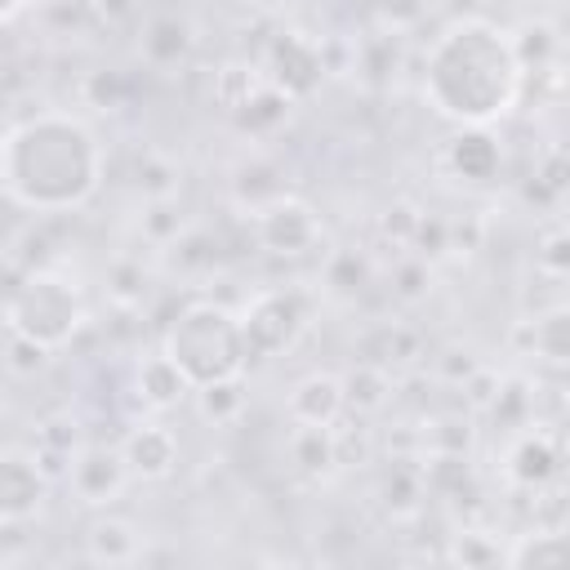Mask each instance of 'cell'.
I'll return each instance as SVG.
<instances>
[{"label":"cell","instance_id":"cell-30","mask_svg":"<svg viewBox=\"0 0 570 570\" xmlns=\"http://www.w3.org/2000/svg\"><path fill=\"white\" fill-rule=\"evenodd\" d=\"M258 85H263V67H254V62H223L214 71V102L232 116Z\"/></svg>","mask_w":570,"mask_h":570},{"label":"cell","instance_id":"cell-22","mask_svg":"<svg viewBox=\"0 0 570 570\" xmlns=\"http://www.w3.org/2000/svg\"><path fill=\"white\" fill-rule=\"evenodd\" d=\"M419 352H423L419 330H410V325H401V321H383V325H374V330L361 338V361L383 365V370H401V365L419 361Z\"/></svg>","mask_w":570,"mask_h":570},{"label":"cell","instance_id":"cell-16","mask_svg":"<svg viewBox=\"0 0 570 570\" xmlns=\"http://www.w3.org/2000/svg\"><path fill=\"white\" fill-rule=\"evenodd\" d=\"M187 392H191V383L183 379V370H178L165 352H151V356H142V361L134 365V396L142 401V410L165 414V410H174Z\"/></svg>","mask_w":570,"mask_h":570},{"label":"cell","instance_id":"cell-27","mask_svg":"<svg viewBox=\"0 0 570 570\" xmlns=\"http://www.w3.org/2000/svg\"><path fill=\"white\" fill-rule=\"evenodd\" d=\"M370 281H374V263L365 258V249H334L321 263V285L334 298H356V294H365Z\"/></svg>","mask_w":570,"mask_h":570},{"label":"cell","instance_id":"cell-24","mask_svg":"<svg viewBox=\"0 0 570 570\" xmlns=\"http://www.w3.org/2000/svg\"><path fill=\"white\" fill-rule=\"evenodd\" d=\"M503 566L508 570H557L566 566V534L561 530H525L503 543Z\"/></svg>","mask_w":570,"mask_h":570},{"label":"cell","instance_id":"cell-29","mask_svg":"<svg viewBox=\"0 0 570 570\" xmlns=\"http://www.w3.org/2000/svg\"><path fill=\"white\" fill-rule=\"evenodd\" d=\"M525 334H530V352L543 356L548 365L570 361V316H566V307L539 312L534 321H525Z\"/></svg>","mask_w":570,"mask_h":570},{"label":"cell","instance_id":"cell-40","mask_svg":"<svg viewBox=\"0 0 570 570\" xmlns=\"http://www.w3.org/2000/svg\"><path fill=\"white\" fill-rule=\"evenodd\" d=\"M49 356H53V352H45L40 343H31V338H22V334H9V347H4V365H9L13 374L31 379V374H40V370L49 365Z\"/></svg>","mask_w":570,"mask_h":570},{"label":"cell","instance_id":"cell-44","mask_svg":"<svg viewBox=\"0 0 570 570\" xmlns=\"http://www.w3.org/2000/svg\"><path fill=\"white\" fill-rule=\"evenodd\" d=\"M27 4H31V0H0V27L13 22L18 13H27Z\"/></svg>","mask_w":570,"mask_h":570},{"label":"cell","instance_id":"cell-38","mask_svg":"<svg viewBox=\"0 0 570 570\" xmlns=\"http://www.w3.org/2000/svg\"><path fill=\"white\" fill-rule=\"evenodd\" d=\"M183 232V214H178V205H174V196L169 200H147V214H142V236L151 240V245H169L174 236Z\"/></svg>","mask_w":570,"mask_h":570},{"label":"cell","instance_id":"cell-12","mask_svg":"<svg viewBox=\"0 0 570 570\" xmlns=\"http://www.w3.org/2000/svg\"><path fill=\"white\" fill-rule=\"evenodd\" d=\"M129 481H169L178 472V436L165 423H134L129 436L120 441Z\"/></svg>","mask_w":570,"mask_h":570},{"label":"cell","instance_id":"cell-31","mask_svg":"<svg viewBox=\"0 0 570 570\" xmlns=\"http://www.w3.org/2000/svg\"><path fill=\"white\" fill-rule=\"evenodd\" d=\"M80 94H85V102L98 107V111H120V107H129V98H134V80H129L125 71H116V67H98V71H89V76L80 80Z\"/></svg>","mask_w":570,"mask_h":570},{"label":"cell","instance_id":"cell-11","mask_svg":"<svg viewBox=\"0 0 570 570\" xmlns=\"http://www.w3.org/2000/svg\"><path fill=\"white\" fill-rule=\"evenodd\" d=\"M441 165L468 183V187H485L503 174V138L494 134V125H454V134L445 138Z\"/></svg>","mask_w":570,"mask_h":570},{"label":"cell","instance_id":"cell-9","mask_svg":"<svg viewBox=\"0 0 570 570\" xmlns=\"http://www.w3.org/2000/svg\"><path fill=\"white\" fill-rule=\"evenodd\" d=\"M53 481L45 476L36 450L0 445V521H36Z\"/></svg>","mask_w":570,"mask_h":570},{"label":"cell","instance_id":"cell-3","mask_svg":"<svg viewBox=\"0 0 570 570\" xmlns=\"http://www.w3.org/2000/svg\"><path fill=\"white\" fill-rule=\"evenodd\" d=\"M160 352L183 370V379L191 387L214 383V379H236L249 365L240 316H236V307H227L218 298H187L169 316V325L160 334Z\"/></svg>","mask_w":570,"mask_h":570},{"label":"cell","instance_id":"cell-5","mask_svg":"<svg viewBox=\"0 0 570 570\" xmlns=\"http://www.w3.org/2000/svg\"><path fill=\"white\" fill-rule=\"evenodd\" d=\"M236 316H240V334H245L249 361H276L285 352H294L298 338L307 334L312 298H307V289L272 285V289H258Z\"/></svg>","mask_w":570,"mask_h":570},{"label":"cell","instance_id":"cell-25","mask_svg":"<svg viewBox=\"0 0 570 570\" xmlns=\"http://www.w3.org/2000/svg\"><path fill=\"white\" fill-rule=\"evenodd\" d=\"M191 396H196V414H200L205 423H214V428H232V423L245 414V405H249L245 374L200 383V387H191Z\"/></svg>","mask_w":570,"mask_h":570},{"label":"cell","instance_id":"cell-21","mask_svg":"<svg viewBox=\"0 0 570 570\" xmlns=\"http://www.w3.org/2000/svg\"><path fill=\"white\" fill-rule=\"evenodd\" d=\"M512 40V53L521 62L525 76H539V71H552L557 58H561V36H557V22L552 18H525L521 27L508 31Z\"/></svg>","mask_w":570,"mask_h":570},{"label":"cell","instance_id":"cell-1","mask_svg":"<svg viewBox=\"0 0 570 570\" xmlns=\"http://www.w3.org/2000/svg\"><path fill=\"white\" fill-rule=\"evenodd\" d=\"M102 187V142L76 111H31L0 134V191L9 205L53 218L85 209Z\"/></svg>","mask_w":570,"mask_h":570},{"label":"cell","instance_id":"cell-28","mask_svg":"<svg viewBox=\"0 0 570 570\" xmlns=\"http://www.w3.org/2000/svg\"><path fill=\"white\" fill-rule=\"evenodd\" d=\"M445 561L450 566H463V570H494V566H503V539L490 534V530L463 525L459 534H450Z\"/></svg>","mask_w":570,"mask_h":570},{"label":"cell","instance_id":"cell-18","mask_svg":"<svg viewBox=\"0 0 570 570\" xmlns=\"http://www.w3.org/2000/svg\"><path fill=\"white\" fill-rule=\"evenodd\" d=\"M379 503L392 521H414L428 503V485L419 472V459H392V468L379 481Z\"/></svg>","mask_w":570,"mask_h":570},{"label":"cell","instance_id":"cell-19","mask_svg":"<svg viewBox=\"0 0 570 570\" xmlns=\"http://www.w3.org/2000/svg\"><path fill=\"white\" fill-rule=\"evenodd\" d=\"M294 116V98H285L276 85H258L236 111H232V125L245 134V138H272L276 129H285Z\"/></svg>","mask_w":570,"mask_h":570},{"label":"cell","instance_id":"cell-37","mask_svg":"<svg viewBox=\"0 0 570 570\" xmlns=\"http://www.w3.org/2000/svg\"><path fill=\"white\" fill-rule=\"evenodd\" d=\"M36 445L71 459V454L85 445V441H80V423H76L71 414H49V419H40V428H36Z\"/></svg>","mask_w":570,"mask_h":570},{"label":"cell","instance_id":"cell-42","mask_svg":"<svg viewBox=\"0 0 570 570\" xmlns=\"http://www.w3.org/2000/svg\"><path fill=\"white\" fill-rule=\"evenodd\" d=\"M476 365H481V356H476L472 347H445V352L436 356V374H441L450 387H459Z\"/></svg>","mask_w":570,"mask_h":570},{"label":"cell","instance_id":"cell-35","mask_svg":"<svg viewBox=\"0 0 570 570\" xmlns=\"http://www.w3.org/2000/svg\"><path fill=\"white\" fill-rule=\"evenodd\" d=\"M534 267L543 276H552V281H566V272H570V232H566V223H548L539 232V240H534Z\"/></svg>","mask_w":570,"mask_h":570},{"label":"cell","instance_id":"cell-17","mask_svg":"<svg viewBox=\"0 0 570 570\" xmlns=\"http://www.w3.org/2000/svg\"><path fill=\"white\" fill-rule=\"evenodd\" d=\"M281 191H289L285 187V169L272 160V156H249V160H240L236 169H232V178H227V196H232V205L249 218L258 205H267L272 196H281Z\"/></svg>","mask_w":570,"mask_h":570},{"label":"cell","instance_id":"cell-14","mask_svg":"<svg viewBox=\"0 0 570 570\" xmlns=\"http://www.w3.org/2000/svg\"><path fill=\"white\" fill-rule=\"evenodd\" d=\"M138 49H142V62L156 67V71H174L191 58L196 49V31L183 13H151L142 22V36H138Z\"/></svg>","mask_w":570,"mask_h":570},{"label":"cell","instance_id":"cell-2","mask_svg":"<svg viewBox=\"0 0 570 570\" xmlns=\"http://www.w3.org/2000/svg\"><path fill=\"white\" fill-rule=\"evenodd\" d=\"M525 71L512 53L508 27L490 18L445 22L423 58V102L450 125H499L517 111Z\"/></svg>","mask_w":570,"mask_h":570},{"label":"cell","instance_id":"cell-8","mask_svg":"<svg viewBox=\"0 0 570 570\" xmlns=\"http://www.w3.org/2000/svg\"><path fill=\"white\" fill-rule=\"evenodd\" d=\"M67 490L76 503L85 508H111L125 485H129V468H125V454L120 445H80L67 463Z\"/></svg>","mask_w":570,"mask_h":570},{"label":"cell","instance_id":"cell-34","mask_svg":"<svg viewBox=\"0 0 570 570\" xmlns=\"http://www.w3.org/2000/svg\"><path fill=\"white\" fill-rule=\"evenodd\" d=\"M134 183L147 200H169V196H178V165L160 151H147L134 169Z\"/></svg>","mask_w":570,"mask_h":570},{"label":"cell","instance_id":"cell-15","mask_svg":"<svg viewBox=\"0 0 570 570\" xmlns=\"http://www.w3.org/2000/svg\"><path fill=\"white\" fill-rule=\"evenodd\" d=\"M85 557L94 566H138L142 561V534L129 517H94L85 530Z\"/></svg>","mask_w":570,"mask_h":570},{"label":"cell","instance_id":"cell-6","mask_svg":"<svg viewBox=\"0 0 570 570\" xmlns=\"http://www.w3.org/2000/svg\"><path fill=\"white\" fill-rule=\"evenodd\" d=\"M249 232H254V245L272 258H303L325 240L321 214L294 191H281L267 205H258L249 214Z\"/></svg>","mask_w":570,"mask_h":570},{"label":"cell","instance_id":"cell-7","mask_svg":"<svg viewBox=\"0 0 570 570\" xmlns=\"http://www.w3.org/2000/svg\"><path fill=\"white\" fill-rule=\"evenodd\" d=\"M325 53H321V40L303 36V31H276L267 40V53H263V80L276 85L285 98L303 102L321 89L325 80Z\"/></svg>","mask_w":570,"mask_h":570},{"label":"cell","instance_id":"cell-43","mask_svg":"<svg viewBox=\"0 0 570 570\" xmlns=\"http://www.w3.org/2000/svg\"><path fill=\"white\" fill-rule=\"evenodd\" d=\"M94 9L107 18V22H125V18H134V0H94Z\"/></svg>","mask_w":570,"mask_h":570},{"label":"cell","instance_id":"cell-36","mask_svg":"<svg viewBox=\"0 0 570 570\" xmlns=\"http://www.w3.org/2000/svg\"><path fill=\"white\" fill-rule=\"evenodd\" d=\"M428 289H432V263L419 258V254L396 258V267H392V294L401 303H419V298H428Z\"/></svg>","mask_w":570,"mask_h":570},{"label":"cell","instance_id":"cell-20","mask_svg":"<svg viewBox=\"0 0 570 570\" xmlns=\"http://www.w3.org/2000/svg\"><path fill=\"white\" fill-rule=\"evenodd\" d=\"M285 454L289 463L303 472V476H330L338 468V441H334V428H321V423H294L289 441H285Z\"/></svg>","mask_w":570,"mask_h":570},{"label":"cell","instance_id":"cell-26","mask_svg":"<svg viewBox=\"0 0 570 570\" xmlns=\"http://www.w3.org/2000/svg\"><path fill=\"white\" fill-rule=\"evenodd\" d=\"M419 445L423 454H472L476 445V423L472 414L463 410H445V414H432L419 432Z\"/></svg>","mask_w":570,"mask_h":570},{"label":"cell","instance_id":"cell-23","mask_svg":"<svg viewBox=\"0 0 570 570\" xmlns=\"http://www.w3.org/2000/svg\"><path fill=\"white\" fill-rule=\"evenodd\" d=\"M338 379H343V410H352V414H379L392 401V387H396L392 370L370 365V361H356Z\"/></svg>","mask_w":570,"mask_h":570},{"label":"cell","instance_id":"cell-32","mask_svg":"<svg viewBox=\"0 0 570 570\" xmlns=\"http://www.w3.org/2000/svg\"><path fill=\"white\" fill-rule=\"evenodd\" d=\"M530 410H534V392H530V379H503L494 401L485 405V414L499 423V428H525L530 423Z\"/></svg>","mask_w":570,"mask_h":570},{"label":"cell","instance_id":"cell-33","mask_svg":"<svg viewBox=\"0 0 570 570\" xmlns=\"http://www.w3.org/2000/svg\"><path fill=\"white\" fill-rule=\"evenodd\" d=\"M107 298L120 307V312H129V307H138L142 303V294H147V272H142V263L138 258H111V267H107Z\"/></svg>","mask_w":570,"mask_h":570},{"label":"cell","instance_id":"cell-13","mask_svg":"<svg viewBox=\"0 0 570 570\" xmlns=\"http://www.w3.org/2000/svg\"><path fill=\"white\" fill-rule=\"evenodd\" d=\"M285 414L289 423H321V428H334L347 410H343V379L334 370H312L303 374L289 396H285Z\"/></svg>","mask_w":570,"mask_h":570},{"label":"cell","instance_id":"cell-41","mask_svg":"<svg viewBox=\"0 0 570 570\" xmlns=\"http://www.w3.org/2000/svg\"><path fill=\"white\" fill-rule=\"evenodd\" d=\"M414 227H419V209H414V205H392V209H383V218H379V232L392 236V245H405V249H410Z\"/></svg>","mask_w":570,"mask_h":570},{"label":"cell","instance_id":"cell-10","mask_svg":"<svg viewBox=\"0 0 570 570\" xmlns=\"http://www.w3.org/2000/svg\"><path fill=\"white\" fill-rule=\"evenodd\" d=\"M503 476H508V485L530 490V494L548 490L561 476V441L534 423L517 428V436L503 445Z\"/></svg>","mask_w":570,"mask_h":570},{"label":"cell","instance_id":"cell-39","mask_svg":"<svg viewBox=\"0 0 570 570\" xmlns=\"http://www.w3.org/2000/svg\"><path fill=\"white\" fill-rule=\"evenodd\" d=\"M530 178H534V183H530V191H539L543 200H552V205H557V200L566 196V151H561V147H552V151L534 165V174H530Z\"/></svg>","mask_w":570,"mask_h":570},{"label":"cell","instance_id":"cell-4","mask_svg":"<svg viewBox=\"0 0 570 570\" xmlns=\"http://www.w3.org/2000/svg\"><path fill=\"white\" fill-rule=\"evenodd\" d=\"M89 325L85 294L71 276L53 267L18 272V285L4 298V330L40 343L45 352H62L76 343V334Z\"/></svg>","mask_w":570,"mask_h":570}]
</instances>
